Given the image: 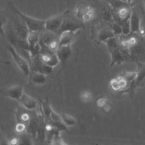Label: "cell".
I'll use <instances>...</instances> for the list:
<instances>
[{"mask_svg":"<svg viewBox=\"0 0 145 145\" xmlns=\"http://www.w3.org/2000/svg\"><path fill=\"white\" fill-rule=\"evenodd\" d=\"M17 145H32L30 135L26 131L19 134Z\"/></svg>","mask_w":145,"mask_h":145,"instance_id":"ac0fdd59","label":"cell"},{"mask_svg":"<svg viewBox=\"0 0 145 145\" xmlns=\"http://www.w3.org/2000/svg\"><path fill=\"white\" fill-rule=\"evenodd\" d=\"M27 129V126L23 123H18L15 127V130L18 134H20L25 131Z\"/></svg>","mask_w":145,"mask_h":145,"instance_id":"83f0119b","label":"cell"},{"mask_svg":"<svg viewBox=\"0 0 145 145\" xmlns=\"http://www.w3.org/2000/svg\"><path fill=\"white\" fill-rule=\"evenodd\" d=\"M82 101L84 103H89L92 100V95L91 92L88 91H84L81 92L80 95Z\"/></svg>","mask_w":145,"mask_h":145,"instance_id":"484cf974","label":"cell"},{"mask_svg":"<svg viewBox=\"0 0 145 145\" xmlns=\"http://www.w3.org/2000/svg\"><path fill=\"white\" fill-rule=\"evenodd\" d=\"M1 145H10V143L6 139H2L1 142Z\"/></svg>","mask_w":145,"mask_h":145,"instance_id":"4dcf8cb0","label":"cell"},{"mask_svg":"<svg viewBox=\"0 0 145 145\" xmlns=\"http://www.w3.org/2000/svg\"><path fill=\"white\" fill-rule=\"evenodd\" d=\"M138 34L140 36H145V26L140 28Z\"/></svg>","mask_w":145,"mask_h":145,"instance_id":"f546056e","label":"cell"},{"mask_svg":"<svg viewBox=\"0 0 145 145\" xmlns=\"http://www.w3.org/2000/svg\"><path fill=\"white\" fill-rule=\"evenodd\" d=\"M109 25L112 31L116 36H118L122 35V27L120 24L114 22L109 24Z\"/></svg>","mask_w":145,"mask_h":145,"instance_id":"cb8c5ba5","label":"cell"},{"mask_svg":"<svg viewBox=\"0 0 145 145\" xmlns=\"http://www.w3.org/2000/svg\"><path fill=\"white\" fill-rule=\"evenodd\" d=\"M96 105L106 113L110 112L112 109L111 103L106 97H101L99 98L96 101Z\"/></svg>","mask_w":145,"mask_h":145,"instance_id":"2e32d148","label":"cell"},{"mask_svg":"<svg viewBox=\"0 0 145 145\" xmlns=\"http://www.w3.org/2000/svg\"><path fill=\"white\" fill-rule=\"evenodd\" d=\"M140 16L138 11L135 8L131 9L130 17V23L131 33H138L140 29Z\"/></svg>","mask_w":145,"mask_h":145,"instance_id":"30bf717a","label":"cell"},{"mask_svg":"<svg viewBox=\"0 0 145 145\" xmlns=\"http://www.w3.org/2000/svg\"><path fill=\"white\" fill-rule=\"evenodd\" d=\"M11 12L12 15L10 16L8 21L10 23L16 35L22 40L27 41L29 31L27 24L18 15L12 11Z\"/></svg>","mask_w":145,"mask_h":145,"instance_id":"277c9868","label":"cell"},{"mask_svg":"<svg viewBox=\"0 0 145 145\" xmlns=\"http://www.w3.org/2000/svg\"><path fill=\"white\" fill-rule=\"evenodd\" d=\"M104 42L106 44L109 51L120 46L118 36H114L109 38L108 40H105Z\"/></svg>","mask_w":145,"mask_h":145,"instance_id":"7402d4cb","label":"cell"},{"mask_svg":"<svg viewBox=\"0 0 145 145\" xmlns=\"http://www.w3.org/2000/svg\"><path fill=\"white\" fill-rule=\"evenodd\" d=\"M41 108H42V112L43 115L46 118L45 120H46V121H47L49 120L50 114L52 110V108H51L49 100L47 98L44 101L42 102Z\"/></svg>","mask_w":145,"mask_h":145,"instance_id":"ffe728a7","label":"cell"},{"mask_svg":"<svg viewBox=\"0 0 145 145\" xmlns=\"http://www.w3.org/2000/svg\"><path fill=\"white\" fill-rule=\"evenodd\" d=\"M122 35L126 36L131 33V27L130 23V19L125 22L122 25Z\"/></svg>","mask_w":145,"mask_h":145,"instance_id":"d4e9b609","label":"cell"},{"mask_svg":"<svg viewBox=\"0 0 145 145\" xmlns=\"http://www.w3.org/2000/svg\"><path fill=\"white\" fill-rule=\"evenodd\" d=\"M1 92L5 96L18 101L24 93L23 86L20 84H15L2 89Z\"/></svg>","mask_w":145,"mask_h":145,"instance_id":"ba28073f","label":"cell"},{"mask_svg":"<svg viewBox=\"0 0 145 145\" xmlns=\"http://www.w3.org/2000/svg\"><path fill=\"white\" fill-rule=\"evenodd\" d=\"M133 0H127V2L129 3V4H130V5H132V1H133Z\"/></svg>","mask_w":145,"mask_h":145,"instance_id":"1f68e13d","label":"cell"},{"mask_svg":"<svg viewBox=\"0 0 145 145\" xmlns=\"http://www.w3.org/2000/svg\"><path fill=\"white\" fill-rule=\"evenodd\" d=\"M60 132H57L53 137L50 145H66L60 136Z\"/></svg>","mask_w":145,"mask_h":145,"instance_id":"603a6c76","label":"cell"},{"mask_svg":"<svg viewBox=\"0 0 145 145\" xmlns=\"http://www.w3.org/2000/svg\"><path fill=\"white\" fill-rule=\"evenodd\" d=\"M72 53L71 44L59 46L56 51V54L60 63H64L67 61L71 57Z\"/></svg>","mask_w":145,"mask_h":145,"instance_id":"8fae6325","label":"cell"},{"mask_svg":"<svg viewBox=\"0 0 145 145\" xmlns=\"http://www.w3.org/2000/svg\"><path fill=\"white\" fill-rule=\"evenodd\" d=\"M8 7L10 10L18 15L25 23L29 31L41 32L45 29V21L32 18L21 12L11 1L8 2Z\"/></svg>","mask_w":145,"mask_h":145,"instance_id":"7a4b0ae2","label":"cell"},{"mask_svg":"<svg viewBox=\"0 0 145 145\" xmlns=\"http://www.w3.org/2000/svg\"><path fill=\"white\" fill-rule=\"evenodd\" d=\"M21 120L23 121V122H28L29 120H30V118H29V115L25 113H23V114H22L21 116Z\"/></svg>","mask_w":145,"mask_h":145,"instance_id":"f1b7e54d","label":"cell"},{"mask_svg":"<svg viewBox=\"0 0 145 145\" xmlns=\"http://www.w3.org/2000/svg\"><path fill=\"white\" fill-rule=\"evenodd\" d=\"M143 2H144V5H145V0H143Z\"/></svg>","mask_w":145,"mask_h":145,"instance_id":"836d02e7","label":"cell"},{"mask_svg":"<svg viewBox=\"0 0 145 145\" xmlns=\"http://www.w3.org/2000/svg\"><path fill=\"white\" fill-rule=\"evenodd\" d=\"M122 1H123V2H127V0H121Z\"/></svg>","mask_w":145,"mask_h":145,"instance_id":"d6a6232c","label":"cell"},{"mask_svg":"<svg viewBox=\"0 0 145 145\" xmlns=\"http://www.w3.org/2000/svg\"><path fill=\"white\" fill-rule=\"evenodd\" d=\"M110 86L113 90H115V91H118L121 89L119 82L117 78L111 79V80L110 81Z\"/></svg>","mask_w":145,"mask_h":145,"instance_id":"4316f807","label":"cell"},{"mask_svg":"<svg viewBox=\"0 0 145 145\" xmlns=\"http://www.w3.org/2000/svg\"><path fill=\"white\" fill-rule=\"evenodd\" d=\"M8 50L11 54L15 63L22 72L26 76H29L31 74V68L30 63L27 59L20 55L11 45L8 46Z\"/></svg>","mask_w":145,"mask_h":145,"instance_id":"8992f818","label":"cell"},{"mask_svg":"<svg viewBox=\"0 0 145 145\" xmlns=\"http://www.w3.org/2000/svg\"><path fill=\"white\" fill-rule=\"evenodd\" d=\"M39 57L44 63L53 67L60 63L56 53H42L39 54Z\"/></svg>","mask_w":145,"mask_h":145,"instance_id":"7c38bea8","label":"cell"},{"mask_svg":"<svg viewBox=\"0 0 145 145\" xmlns=\"http://www.w3.org/2000/svg\"><path fill=\"white\" fill-rule=\"evenodd\" d=\"M60 115L63 122L67 127L72 126L76 124V121L75 119L70 114L67 113H61Z\"/></svg>","mask_w":145,"mask_h":145,"instance_id":"44dd1931","label":"cell"},{"mask_svg":"<svg viewBox=\"0 0 145 145\" xmlns=\"http://www.w3.org/2000/svg\"><path fill=\"white\" fill-rule=\"evenodd\" d=\"M46 78L47 75L42 72L33 71V73L31 75V80L35 84H42L46 82Z\"/></svg>","mask_w":145,"mask_h":145,"instance_id":"e0dca14e","label":"cell"},{"mask_svg":"<svg viewBox=\"0 0 145 145\" xmlns=\"http://www.w3.org/2000/svg\"><path fill=\"white\" fill-rule=\"evenodd\" d=\"M63 21L62 15L52 17L45 21V29L58 33L61 28Z\"/></svg>","mask_w":145,"mask_h":145,"instance_id":"9c48e42d","label":"cell"},{"mask_svg":"<svg viewBox=\"0 0 145 145\" xmlns=\"http://www.w3.org/2000/svg\"><path fill=\"white\" fill-rule=\"evenodd\" d=\"M59 37L58 33L44 29L40 32L39 42L42 48L56 53L59 47Z\"/></svg>","mask_w":145,"mask_h":145,"instance_id":"3957f363","label":"cell"},{"mask_svg":"<svg viewBox=\"0 0 145 145\" xmlns=\"http://www.w3.org/2000/svg\"><path fill=\"white\" fill-rule=\"evenodd\" d=\"M100 16L103 22H104L109 24L114 22L112 11L109 5V7L104 6L101 8Z\"/></svg>","mask_w":145,"mask_h":145,"instance_id":"9a60e30c","label":"cell"},{"mask_svg":"<svg viewBox=\"0 0 145 145\" xmlns=\"http://www.w3.org/2000/svg\"><path fill=\"white\" fill-rule=\"evenodd\" d=\"M41 32H36V31H29L28 37L27 41L29 45V48L33 46L35 44L39 42L40 39V34Z\"/></svg>","mask_w":145,"mask_h":145,"instance_id":"d6986e66","label":"cell"},{"mask_svg":"<svg viewBox=\"0 0 145 145\" xmlns=\"http://www.w3.org/2000/svg\"><path fill=\"white\" fill-rule=\"evenodd\" d=\"M75 12L77 17L83 22L91 20L94 16L93 8L85 2H80L77 4Z\"/></svg>","mask_w":145,"mask_h":145,"instance_id":"52a82bcc","label":"cell"},{"mask_svg":"<svg viewBox=\"0 0 145 145\" xmlns=\"http://www.w3.org/2000/svg\"><path fill=\"white\" fill-rule=\"evenodd\" d=\"M79 31L78 32L67 31L62 32L59 35V46L65 45L72 44L74 38L78 35Z\"/></svg>","mask_w":145,"mask_h":145,"instance_id":"5bb4252c","label":"cell"},{"mask_svg":"<svg viewBox=\"0 0 145 145\" xmlns=\"http://www.w3.org/2000/svg\"><path fill=\"white\" fill-rule=\"evenodd\" d=\"M62 15L63 21L61 28L58 32L59 35L64 31H70L76 32L79 29L84 28V22L77 17L75 11L67 10Z\"/></svg>","mask_w":145,"mask_h":145,"instance_id":"6da1fadb","label":"cell"},{"mask_svg":"<svg viewBox=\"0 0 145 145\" xmlns=\"http://www.w3.org/2000/svg\"><path fill=\"white\" fill-rule=\"evenodd\" d=\"M18 101L20 104L27 110H33L37 108V103L36 100L24 92Z\"/></svg>","mask_w":145,"mask_h":145,"instance_id":"4fadbf2b","label":"cell"},{"mask_svg":"<svg viewBox=\"0 0 145 145\" xmlns=\"http://www.w3.org/2000/svg\"><path fill=\"white\" fill-rule=\"evenodd\" d=\"M92 38L95 37V41L100 44L104 42L109 38L116 36L112 31L109 23L103 22L100 25L92 28L91 29Z\"/></svg>","mask_w":145,"mask_h":145,"instance_id":"5b68a950","label":"cell"}]
</instances>
